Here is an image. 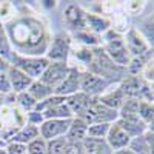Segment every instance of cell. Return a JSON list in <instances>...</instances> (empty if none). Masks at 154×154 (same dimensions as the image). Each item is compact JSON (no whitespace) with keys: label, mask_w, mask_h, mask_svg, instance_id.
Returning <instances> with one entry per match:
<instances>
[{"label":"cell","mask_w":154,"mask_h":154,"mask_svg":"<svg viewBox=\"0 0 154 154\" xmlns=\"http://www.w3.org/2000/svg\"><path fill=\"white\" fill-rule=\"evenodd\" d=\"M6 35L8 40L12 42L19 51L20 56H31L40 54L46 46V34L43 25L32 19V17H20L14 19L6 25Z\"/></svg>","instance_id":"cell-1"},{"label":"cell","mask_w":154,"mask_h":154,"mask_svg":"<svg viewBox=\"0 0 154 154\" xmlns=\"http://www.w3.org/2000/svg\"><path fill=\"white\" fill-rule=\"evenodd\" d=\"M9 62L12 63L11 66H14L17 69H20L22 72H25L28 77L34 80L35 77H40L42 72L46 69V66L49 65V60L46 57H31V56H20L17 53H11L9 56Z\"/></svg>","instance_id":"cell-2"},{"label":"cell","mask_w":154,"mask_h":154,"mask_svg":"<svg viewBox=\"0 0 154 154\" xmlns=\"http://www.w3.org/2000/svg\"><path fill=\"white\" fill-rule=\"evenodd\" d=\"M79 117L89 126V125H96V123H109L112 120H117L119 117V111L111 109L105 105H102L99 99L96 103H93L85 112H82Z\"/></svg>","instance_id":"cell-3"},{"label":"cell","mask_w":154,"mask_h":154,"mask_svg":"<svg viewBox=\"0 0 154 154\" xmlns=\"http://www.w3.org/2000/svg\"><path fill=\"white\" fill-rule=\"evenodd\" d=\"M68 71H69V68L66 66V62H49L46 69L38 77L40 79L38 82H42L54 89L56 86H59L65 80V77L68 75Z\"/></svg>","instance_id":"cell-4"},{"label":"cell","mask_w":154,"mask_h":154,"mask_svg":"<svg viewBox=\"0 0 154 154\" xmlns=\"http://www.w3.org/2000/svg\"><path fill=\"white\" fill-rule=\"evenodd\" d=\"M105 49H106V56L114 63H117L120 66H128V63H130V53H128V49L125 46V40H122L117 34H114V37L108 38Z\"/></svg>","instance_id":"cell-5"},{"label":"cell","mask_w":154,"mask_h":154,"mask_svg":"<svg viewBox=\"0 0 154 154\" xmlns=\"http://www.w3.org/2000/svg\"><path fill=\"white\" fill-rule=\"evenodd\" d=\"M111 85L109 80L106 79H102V77L91 74V72H86L80 77V89L82 93L86 96H91V97H99V94H102L105 89Z\"/></svg>","instance_id":"cell-6"},{"label":"cell","mask_w":154,"mask_h":154,"mask_svg":"<svg viewBox=\"0 0 154 154\" xmlns=\"http://www.w3.org/2000/svg\"><path fill=\"white\" fill-rule=\"evenodd\" d=\"M69 37L65 32H59L54 35L53 43L48 51V60L51 62H65L68 54H69Z\"/></svg>","instance_id":"cell-7"},{"label":"cell","mask_w":154,"mask_h":154,"mask_svg":"<svg viewBox=\"0 0 154 154\" xmlns=\"http://www.w3.org/2000/svg\"><path fill=\"white\" fill-rule=\"evenodd\" d=\"M116 125H119L130 137L143 136V133L148 130L146 123H143L140 120V117L137 114H119L117 123Z\"/></svg>","instance_id":"cell-8"},{"label":"cell","mask_w":154,"mask_h":154,"mask_svg":"<svg viewBox=\"0 0 154 154\" xmlns=\"http://www.w3.org/2000/svg\"><path fill=\"white\" fill-rule=\"evenodd\" d=\"M72 119H63V120H43L40 123L38 134H42L43 139H57L66 134L68 128Z\"/></svg>","instance_id":"cell-9"},{"label":"cell","mask_w":154,"mask_h":154,"mask_svg":"<svg viewBox=\"0 0 154 154\" xmlns=\"http://www.w3.org/2000/svg\"><path fill=\"white\" fill-rule=\"evenodd\" d=\"M80 77H82V74L75 68H69L65 80H63L59 86H56L53 89V93L56 96H63V97H69V96L75 94L80 88Z\"/></svg>","instance_id":"cell-10"},{"label":"cell","mask_w":154,"mask_h":154,"mask_svg":"<svg viewBox=\"0 0 154 154\" xmlns=\"http://www.w3.org/2000/svg\"><path fill=\"white\" fill-rule=\"evenodd\" d=\"M125 46H126V49H128V53L133 54L134 57L143 56V54L149 53V46H148L146 40H145V38L139 34V31H136V29H130V31H128Z\"/></svg>","instance_id":"cell-11"},{"label":"cell","mask_w":154,"mask_h":154,"mask_svg":"<svg viewBox=\"0 0 154 154\" xmlns=\"http://www.w3.org/2000/svg\"><path fill=\"white\" fill-rule=\"evenodd\" d=\"M99 97H91V96H86L83 93H75L69 97H66V105L71 109L72 114L80 116L82 112H85L93 103H96Z\"/></svg>","instance_id":"cell-12"},{"label":"cell","mask_w":154,"mask_h":154,"mask_svg":"<svg viewBox=\"0 0 154 154\" xmlns=\"http://www.w3.org/2000/svg\"><path fill=\"white\" fill-rule=\"evenodd\" d=\"M8 79H9V85H11V89L14 93H23L25 89H28L31 86V83L34 82L31 77H28L25 72H22L20 69L14 68V66H11L8 68Z\"/></svg>","instance_id":"cell-13"},{"label":"cell","mask_w":154,"mask_h":154,"mask_svg":"<svg viewBox=\"0 0 154 154\" xmlns=\"http://www.w3.org/2000/svg\"><path fill=\"white\" fill-rule=\"evenodd\" d=\"M106 136H108L106 143L114 151L122 149V148H128V145H130V142H131V137L128 136L119 125H116V123L109 126V131H108Z\"/></svg>","instance_id":"cell-14"},{"label":"cell","mask_w":154,"mask_h":154,"mask_svg":"<svg viewBox=\"0 0 154 154\" xmlns=\"http://www.w3.org/2000/svg\"><path fill=\"white\" fill-rule=\"evenodd\" d=\"M65 20L69 25V28L77 29V31H85L86 28V19L85 12L77 6V5H69L65 9Z\"/></svg>","instance_id":"cell-15"},{"label":"cell","mask_w":154,"mask_h":154,"mask_svg":"<svg viewBox=\"0 0 154 154\" xmlns=\"http://www.w3.org/2000/svg\"><path fill=\"white\" fill-rule=\"evenodd\" d=\"M142 85L143 82L139 79V77L136 75H130L126 77V79L123 80L122 86L119 88L123 97H128V99H140V91H142Z\"/></svg>","instance_id":"cell-16"},{"label":"cell","mask_w":154,"mask_h":154,"mask_svg":"<svg viewBox=\"0 0 154 154\" xmlns=\"http://www.w3.org/2000/svg\"><path fill=\"white\" fill-rule=\"evenodd\" d=\"M86 130H88V125L80 119H72L71 125L66 131V142H82V140L86 137Z\"/></svg>","instance_id":"cell-17"},{"label":"cell","mask_w":154,"mask_h":154,"mask_svg":"<svg viewBox=\"0 0 154 154\" xmlns=\"http://www.w3.org/2000/svg\"><path fill=\"white\" fill-rule=\"evenodd\" d=\"M82 145H83L86 154H112V149L109 148L105 139L86 137L82 140Z\"/></svg>","instance_id":"cell-18"},{"label":"cell","mask_w":154,"mask_h":154,"mask_svg":"<svg viewBox=\"0 0 154 154\" xmlns=\"http://www.w3.org/2000/svg\"><path fill=\"white\" fill-rule=\"evenodd\" d=\"M37 136H38V128L35 126V125H31V123H28L26 126H22L20 130L12 136V142H16V143H22V145H26V143H29L31 140H34V139H37Z\"/></svg>","instance_id":"cell-19"},{"label":"cell","mask_w":154,"mask_h":154,"mask_svg":"<svg viewBox=\"0 0 154 154\" xmlns=\"http://www.w3.org/2000/svg\"><path fill=\"white\" fill-rule=\"evenodd\" d=\"M43 119L46 120H63V119H72V112L66 103H62L53 108H48L42 112Z\"/></svg>","instance_id":"cell-20"},{"label":"cell","mask_w":154,"mask_h":154,"mask_svg":"<svg viewBox=\"0 0 154 154\" xmlns=\"http://www.w3.org/2000/svg\"><path fill=\"white\" fill-rule=\"evenodd\" d=\"M37 103L38 102H42V100H45V99H48L49 96H53L54 93H53V88L51 86H48V85H45V83H42V82H32L31 83V86L28 88V91H26Z\"/></svg>","instance_id":"cell-21"},{"label":"cell","mask_w":154,"mask_h":154,"mask_svg":"<svg viewBox=\"0 0 154 154\" xmlns=\"http://www.w3.org/2000/svg\"><path fill=\"white\" fill-rule=\"evenodd\" d=\"M123 100H125V97H123L120 89H116V91H112L109 94H105V96L99 97V102L102 105H105V106H108L111 109H116V111H119L122 108Z\"/></svg>","instance_id":"cell-22"},{"label":"cell","mask_w":154,"mask_h":154,"mask_svg":"<svg viewBox=\"0 0 154 154\" xmlns=\"http://www.w3.org/2000/svg\"><path fill=\"white\" fill-rule=\"evenodd\" d=\"M85 19H86V25H89V28L94 32H105L109 28V20L108 19L99 17V16H94V14H85Z\"/></svg>","instance_id":"cell-23"},{"label":"cell","mask_w":154,"mask_h":154,"mask_svg":"<svg viewBox=\"0 0 154 154\" xmlns=\"http://www.w3.org/2000/svg\"><path fill=\"white\" fill-rule=\"evenodd\" d=\"M149 57H151V51L143 56H137L134 59H130V63H128V71H130V74H133V75L139 74V71H142L143 66L146 65Z\"/></svg>","instance_id":"cell-24"},{"label":"cell","mask_w":154,"mask_h":154,"mask_svg":"<svg viewBox=\"0 0 154 154\" xmlns=\"http://www.w3.org/2000/svg\"><path fill=\"white\" fill-rule=\"evenodd\" d=\"M152 103H148V102L142 100L139 102V108H137V116L140 117V120H142L143 123H151L152 125Z\"/></svg>","instance_id":"cell-25"},{"label":"cell","mask_w":154,"mask_h":154,"mask_svg":"<svg viewBox=\"0 0 154 154\" xmlns=\"http://www.w3.org/2000/svg\"><path fill=\"white\" fill-rule=\"evenodd\" d=\"M111 123H96V125H89L86 130V136L93 137V139H102L105 137L109 131Z\"/></svg>","instance_id":"cell-26"},{"label":"cell","mask_w":154,"mask_h":154,"mask_svg":"<svg viewBox=\"0 0 154 154\" xmlns=\"http://www.w3.org/2000/svg\"><path fill=\"white\" fill-rule=\"evenodd\" d=\"M130 149L134 151L136 154H152V148L148 146V143L145 142L143 136H139V137H134L131 142H130Z\"/></svg>","instance_id":"cell-27"},{"label":"cell","mask_w":154,"mask_h":154,"mask_svg":"<svg viewBox=\"0 0 154 154\" xmlns=\"http://www.w3.org/2000/svg\"><path fill=\"white\" fill-rule=\"evenodd\" d=\"M11 45H9V40H8V35H6V31L3 28L2 22H0V57H3L5 60H9V56H11Z\"/></svg>","instance_id":"cell-28"},{"label":"cell","mask_w":154,"mask_h":154,"mask_svg":"<svg viewBox=\"0 0 154 154\" xmlns=\"http://www.w3.org/2000/svg\"><path fill=\"white\" fill-rule=\"evenodd\" d=\"M66 139L63 137H57V139H51L49 143L46 145V154H63V149L66 146Z\"/></svg>","instance_id":"cell-29"},{"label":"cell","mask_w":154,"mask_h":154,"mask_svg":"<svg viewBox=\"0 0 154 154\" xmlns=\"http://www.w3.org/2000/svg\"><path fill=\"white\" fill-rule=\"evenodd\" d=\"M26 152L28 154H46V143H45V140L40 139V137L31 140V142L28 143V146H26Z\"/></svg>","instance_id":"cell-30"},{"label":"cell","mask_w":154,"mask_h":154,"mask_svg":"<svg viewBox=\"0 0 154 154\" xmlns=\"http://www.w3.org/2000/svg\"><path fill=\"white\" fill-rule=\"evenodd\" d=\"M17 100H19L20 106H22L25 111H34V108H35V105H37V102H35L26 91L20 93L19 97H17Z\"/></svg>","instance_id":"cell-31"},{"label":"cell","mask_w":154,"mask_h":154,"mask_svg":"<svg viewBox=\"0 0 154 154\" xmlns=\"http://www.w3.org/2000/svg\"><path fill=\"white\" fill-rule=\"evenodd\" d=\"M75 37H77V40L83 42L85 45H97L99 43V37L94 34H89L86 31H77Z\"/></svg>","instance_id":"cell-32"},{"label":"cell","mask_w":154,"mask_h":154,"mask_svg":"<svg viewBox=\"0 0 154 154\" xmlns=\"http://www.w3.org/2000/svg\"><path fill=\"white\" fill-rule=\"evenodd\" d=\"M63 154H86V151L82 142H68L63 149Z\"/></svg>","instance_id":"cell-33"},{"label":"cell","mask_w":154,"mask_h":154,"mask_svg":"<svg viewBox=\"0 0 154 154\" xmlns=\"http://www.w3.org/2000/svg\"><path fill=\"white\" fill-rule=\"evenodd\" d=\"M74 56L79 59V60H82L83 63H86V65H89V63L93 62V51H91V49L82 48V49H79V51H75Z\"/></svg>","instance_id":"cell-34"},{"label":"cell","mask_w":154,"mask_h":154,"mask_svg":"<svg viewBox=\"0 0 154 154\" xmlns=\"http://www.w3.org/2000/svg\"><path fill=\"white\" fill-rule=\"evenodd\" d=\"M12 91L11 89V85H9V79H8V75L6 72H0V94H9Z\"/></svg>","instance_id":"cell-35"},{"label":"cell","mask_w":154,"mask_h":154,"mask_svg":"<svg viewBox=\"0 0 154 154\" xmlns=\"http://www.w3.org/2000/svg\"><path fill=\"white\" fill-rule=\"evenodd\" d=\"M6 152H8V154H26V145L11 142V143L8 145Z\"/></svg>","instance_id":"cell-36"},{"label":"cell","mask_w":154,"mask_h":154,"mask_svg":"<svg viewBox=\"0 0 154 154\" xmlns=\"http://www.w3.org/2000/svg\"><path fill=\"white\" fill-rule=\"evenodd\" d=\"M28 120L31 125H35V123H42L43 122V116L42 112H37V111H29L28 112Z\"/></svg>","instance_id":"cell-37"},{"label":"cell","mask_w":154,"mask_h":154,"mask_svg":"<svg viewBox=\"0 0 154 154\" xmlns=\"http://www.w3.org/2000/svg\"><path fill=\"white\" fill-rule=\"evenodd\" d=\"M8 68H9V62H8V60H5L3 57H0V72L8 71Z\"/></svg>","instance_id":"cell-38"},{"label":"cell","mask_w":154,"mask_h":154,"mask_svg":"<svg viewBox=\"0 0 154 154\" xmlns=\"http://www.w3.org/2000/svg\"><path fill=\"white\" fill-rule=\"evenodd\" d=\"M112 154H136L134 151H131L130 148H122V149H117V151H114Z\"/></svg>","instance_id":"cell-39"},{"label":"cell","mask_w":154,"mask_h":154,"mask_svg":"<svg viewBox=\"0 0 154 154\" xmlns=\"http://www.w3.org/2000/svg\"><path fill=\"white\" fill-rule=\"evenodd\" d=\"M43 3V6H46V8H54L56 6V2H51V0H46V2H42Z\"/></svg>","instance_id":"cell-40"},{"label":"cell","mask_w":154,"mask_h":154,"mask_svg":"<svg viewBox=\"0 0 154 154\" xmlns=\"http://www.w3.org/2000/svg\"><path fill=\"white\" fill-rule=\"evenodd\" d=\"M3 102H5V96H3V94H0V108H2Z\"/></svg>","instance_id":"cell-41"},{"label":"cell","mask_w":154,"mask_h":154,"mask_svg":"<svg viewBox=\"0 0 154 154\" xmlns=\"http://www.w3.org/2000/svg\"><path fill=\"white\" fill-rule=\"evenodd\" d=\"M0 154H8V152H6L5 148H0Z\"/></svg>","instance_id":"cell-42"},{"label":"cell","mask_w":154,"mask_h":154,"mask_svg":"<svg viewBox=\"0 0 154 154\" xmlns=\"http://www.w3.org/2000/svg\"><path fill=\"white\" fill-rule=\"evenodd\" d=\"M3 146H5V142H3L2 139H0V148H3Z\"/></svg>","instance_id":"cell-43"}]
</instances>
